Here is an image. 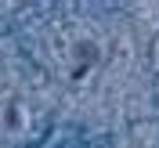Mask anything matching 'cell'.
<instances>
[{"label":"cell","mask_w":159,"mask_h":148,"mask_svg":"<svg viewBox=\"0 0 159 148\" xmlns=\"http://www.w3.org/2000/svg\"><path fill=\"white\" fill-rule=\"evenodd\" d=\"M156 61H159V43H156Z\"/></svg>","instance_id":"obj_1"}]
</instances>
